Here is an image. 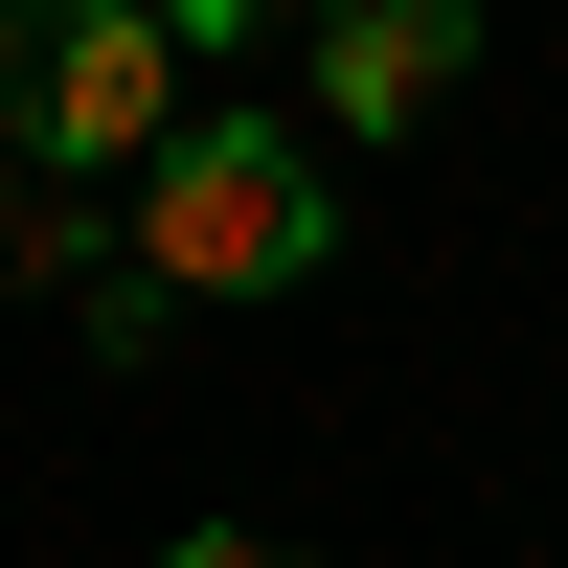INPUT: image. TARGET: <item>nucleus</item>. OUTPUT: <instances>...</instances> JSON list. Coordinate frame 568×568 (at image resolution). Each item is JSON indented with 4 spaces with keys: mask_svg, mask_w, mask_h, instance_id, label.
<instances>
[{
    "mask_svg": "<svg viewBox=\"0 0 568 568\" xmlns=\"http://www.w3.org/2000/svg\"><path fill=\"white\" fill-rule=\"evenodd\" d=\"M160 568H318V546H273V524H182Z\"/></svg>",
    "mask_w": 568,
    "mask_h": 568,
    "instance_id": "obj_5",
    "label": "nucleus"
},
{
    "mask_svg": "<svg viewBox=\"0 0 568 568\" xmlns=\"http://www.w3.org/2000/svg\"><path fill=\"white\" fill-rule=\"evenodd\" d=\"M318 251H342V182H296L273 114H205L160 182H136V273H160V296H296Z\"/></svg>",
    "mask_w": 568,
    "mask_h": 568,
    "instance_id": "obj_2",
    "label": "nucleus"
},
{
    "mask_svg": "<svg viewBox=\"0 0 568 568\" xmlns=\"http://www.w3.org/2000/svg\"><path fill=\"white\" fill-rule=\"evenodd\" d=\"M0 273H114V251H91V227L45 205V182H0Z\"/></svg>",
    "mask_w": 568,
    "mask_h": 568,
    "instance_id": "obj_4",
    "label": "nucleus"
},
{
    "mask_svg": "<svg viewBox=\"0 0 568 568\" xmlns=\"http://www.w3.org/2000/svg\"><path fill=\"white\" fill-rule=\"evenodd\" d=\"M455 69H478V0H364V23H318V114L342 136H409Z\"/></svg>",
    "mask_w": 568,
    "mask_h": 568,
    "instance_id": "obj_3",
    "label": "nucleus"
},
{
    "mask_svg": "<svg viewBox=\"0 0 568 568\" xmlns=\"http://www.w3.org/2000/svg\"><path fill=\"white\" fill-rule=\"evenodd\" d=\"M182 45H205L182 0H45V23L0 45L23 160H45V182H160L182 136H205V114H182Z\"/></svg>",
    "mask_w": 568,
    "mask_h": 568,
    "instance_id": "obj_1",
    "label": "nucleus"
}]
</instances>
